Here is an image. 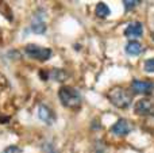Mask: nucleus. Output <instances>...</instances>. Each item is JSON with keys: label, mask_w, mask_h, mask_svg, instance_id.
I'll list each match as a JSON object with an SVG mask.
<instances>
[{"label": "nucleus", "mask_w": 154, "mask_h": 153, "mask_svg": "<svg viewBox=\"0 0 154 153\" xmlns=\"http://www.w3.org/2000/svg\"><path fill=\"white\" fill-rule=\"evenodd\" d=\"M126 53L130 54V56H138V54L142 53V45L135 39L130 41L126 45Z\"/></svg>", "instance_id": "obj_9"}, {"label": "nucleus", "mask_w": 154, "mask_h": 153, "mask_svg": "<svg viewBox=\"0 0 154 153\" xmlns=\"http://www.w3.org/2000/svg\"><path fill=\"white\" fill-rule=\"evenodd\" d=\"M131 89L134 94L150 95L154 91V83L149 80H134L131 83Z\"/></svg>", "instance_id": "obj_4"}, {"label": "nucleus", "mask_w": 154, "mask_h": 153, "mask_svg": "<svg viewBox=\"0 0 154 153\" xmlns=\"http://www.w3.org/2000/svg\"><path fill=\"white\" fill-rule=\"evenodd\" d=\"M31 30L34 33H37V34H43V33L46 31V23L41 18L35 16L34 20H32V24H31Z\"/></svg>", "instance_id": "obj_10"}, {"label": "nucleus", "mask_w": 154, "mask_h": 153, "mask_svg": "<svg viewBox=\"0 0 154 153\" xmlns=\"http://www.w3.org/2000/svg\"><path fill=\"white\" fill-rule=\"evenodd\" d=\"M145 70L149 73H154V58H150L145 62Z\"/></svg>", "instance_id": "obj_14"}, {"label": "nucleus", "mask_w": 154, "mask_h": 153, "mask_svg": "<svg viewBox=\"0 0 154 153\" xmlns=\"http://www.w3.org/2000/svg\"><path fill=\"white\" fill-rule=\"evenodd\" d=\"M51 76H53V79L57 81H64L65 77H66V73H65L62 69H54L53 73H51Z\"/></svg>", "instance_id": "obj_12"}, {"label": "nucleus", "mask_w": 154, "mask_h": 153, "mask_svg": "<svg viewBox=\"0 0 154 153\" xmlns=\"http://www.w3.org/2000/svg\"><path fill=\"white\" fill-rule=\"evenodd\" d=\"M131 132V125L127 119H119L116 123L112 125L111 127V133L115 136H119V137H123V136L128 134Z\"/></svg>", "instance_id": "obj_6"}, {"label": "nucleus", "mask_w": 154, "mask_h": 153, "mask_svg": "<svg viewBox=\"0 0 154 153\" xmlns=\"http://www.w3.org/2000/svg\"><path fill=\"white\" fill-rule=\"evenodd\" d=\"M3 153H20V149L16 145H11V146H8V148H5L4 151H3Z\"/></svg>", "instance_id": "obj_15"}, {"label": "nucleus", "mask_w": 154, "mask_h": 153, "mask_svg": "<svg viewBox=\"0 0 154 153\" xmlns=\"http://www.w3.org/2000/svg\"><path fill=\"white\" fill-rule=\"evenodd\" d=\"M134 111H135L138 115H142V117L154 115V103L149 99H141L135 103Z\"/></svg>", "instance_id": "obj_5"}, {"label": "nucleus", "mask_w": 154, "mask_h": 153, "mask_svg": "<svg viewBox=\"0 0 154 153\" xmlns=\"http://www.w3.org/2000/svg\"><path fill=\"white\" fill-rule=\"evenodd\" d=\"M38 117H39V119H42V121L46 122L48 125H51L56 121V115H54L53 110L49 108L48 106H45V105L39 106V108H38Z\"/></svg>", "instance_id": "obj_8"}, {"label": "nucleus", "mask_w": 154, "mask_h": 153, "mask_svg": "<svg viewBox=\"0 0 154 153\" xmlns=\"http://www.w3.org/2000/svg\"><path fill=\"white\" fill-rule=\"evenodd\" d=\"M143 34V26H142L141 22H133L127 26V29L125 30V37L131 38V41L134 38H138Z\"/></svg>", "instance_id": "obj_7"}, {"label": "nucleus", "mask_w": 154, "mask_h": 153, "mask_svg": "<svg viewBox=\"0 0 154 153\" xmlns=\"http://www.w3.org/2000/svg\"><path fill=\"white\" fill-rule=\"evenodd\" d=\"M24 52L29 57H31L34 60H39V61H46L51 56L50 49L42 48V46L34 45V43H29V45L24 46Z\"/></svg>", "instance_id": "obj_3"}, {"label": "nucleus", "mask_w": 154, "mask_h": 153, "mask_svg": "<svg viewBox=\"0 0 154 153\" xmlns=\"http://www.w3.org/2000/svg\"><path fill=\"white\" fill-rule=\"evenodd\" d=\"M58 98L65 107L76 108L81 105V95L72 87H61L58 91Z\"/></svg>", "instance_id": "obj_1"}, {"label": "nucleus", "mask_w": 154, "mask_h": 153, "mask_svg": "<svg viewBox=\"0 0 154 153\" xmlns=\"http://www.w3.org/2000/svg\"><path fill=\"white\" fill-rule=\"evenodd\" d=\"M108 98L112 105L119 108H127L131 105V100H133V96H131L130 92L125 88H120V87H115L114 89H111L108 94Z\"/></svg>", "instance_id": "obj_2"}, {"label": "nucleus", "mask_w": 154, "mask_h": 153, "mask_svg": "<svg viewBox=\"0 0 154 153\" xmlns=\"http://www.w3.org/2000/svg\"><path fill=\"white\" fill-rule=\"evenodd\" d=\"M109 8L108 5L106 4V3H97V5H96V10H95V14L97 18H107V16L109 15Z\"/></svg>", "instance_id": "obj_11"}, {"label": "nucleus", "mask_w": 154, "mask_h": 153, "mask_svg": "<svg viewBox=\"0 0 154 153\" xmlns=\"http://www.w3.org/2000/svg\"><path fill=\"white\" fill-rule=\"evenodd\" d=\"M123 4H125V10L128 11V10H131V8L137 7V5L139 4V2H135V0H125Z\"/></svg>", "instance_id": "obj_13"}]
</instances>
